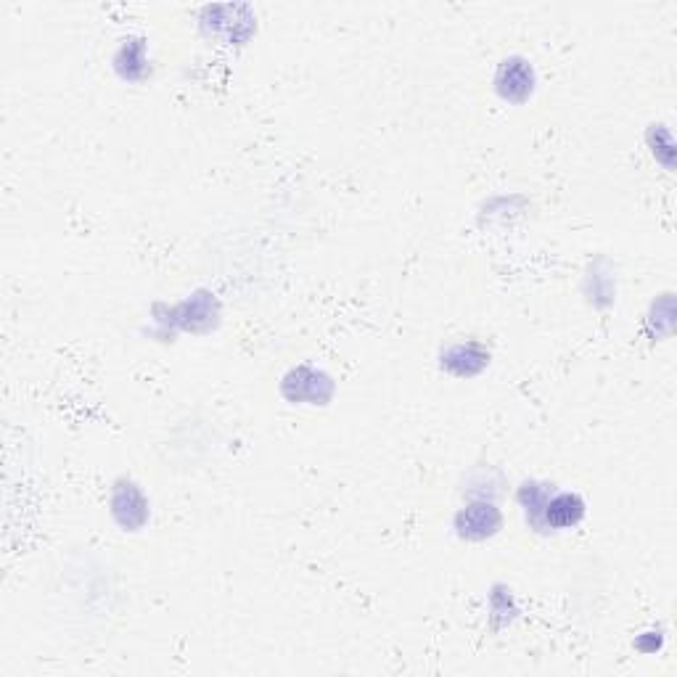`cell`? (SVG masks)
<instances>
[{
    "label": "cell",
    "mask_w": 677,
    "mask_h": 677,
    "mask_svg": "<svg viewBox=\"0 0 677 677\" xmlns=\"http://www.w3.org/2000/svg\"><path fill=\"white\" fill-rule=\"evenodd\" d=\"M458 527H461V535L471 537V540H482V537L498 532L500 514L495 511V506H484V503L469 506L458 516Z\"/></svg>",
    "instance_id": "obj_4"
},
{
    "label": "cell",
    "mask_w": 677,
    "mask_h": 677,
    "mask_svg": "<svg viewBox=\"0 0 677 677\" xmlns=\"http://www.w3.org/2000/svg\"><path fill=\"white\" fill-rule=\"evenodd\" d=\"M545 524H551L556 529L574 527L577 521L585 516V503H582L580 495L574 492H558L556 498H551L543 508Z\"/></svg>",
    "instance_id": "obj_3"
},
{
    "label": "cell",
    "mask_w": 677,
    "mask_h": 677,
    "mask_svg": "<svg viewBox=\"0 0 677 677\" xmlns=\"http://www.w3.org/2000/svg\"><path fill=\"white\" fill-rule=\"evenodd\" d=\"M495 88L511 104H524L532 96V90H535V69L529 67L524 59H519V56L506 59L498 69Z\"/></svg>",
    "instance_id": "obj_1"
},
{
    "label": "cell",
    "mask_w": 677,
    "mask_h": 677,
    "mask_svg": "<svg viewBox=\"0 0 677 677\" xmlns=\"http://www.w3.org/2000/svg\"><path fill=\"white\" fill-rule=\"evenodd\" d=\"M112 511L117 516V521L127 529L143 527V521L149 519V503L143 498V492L138 490V484L133 482H122L114 490Z\"/></svg>",
    "instance_id": "obj_2"
}]
</instances>
